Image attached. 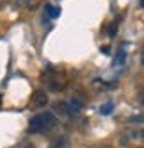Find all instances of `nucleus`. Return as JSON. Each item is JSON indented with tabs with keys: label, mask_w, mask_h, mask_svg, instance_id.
Returning <instances> with one entry per match:
<instances>
[{
	"label": "nucleus",
	"mask_w": 144,
	"mask_h": 148,
	"mask_svg": "<svg viewBox=\"0 0 144 148\" xmlns=\"http://www.w3.org/2000/svg\"><path fill=\"white\" fill-rule=\"evenodd\" d=\"M55 127V116L52 112H39L36 116H32L29 121V132L30 134H45L48 130H52Z\"/></svg>",
	"instance_id": "nucleus-1"
},
{
	"label": "nucleus",
	"mask_w": 144,
	"mask_h": 148,
	"mask_svg": "<svg viewBox=\"0 0 144 148\" xmlns=\"http://www.w3.org/2000/svg\"><path fill=\"white\" fill-rule=\"evenodd\" d=\"M30 103H32V107H45L48 103V95L45 91H36L34 97L30 98Z\"/></svg>",
	"instance_id": "nucleus-2"
},
{
	"label": "nucleus",
	"mask_w": 144,
	"mask_h": 148,
	"mask_svg": "<svg viewBox=\"0 0 144 148\" xmlns=\"http://www.w3.org/2000/svg\"><path fill=\"white\" fill-rule=\"evenodd\" d=\"M68 105V114H77L78 111H80V107H82V103H80V100H77V98H73L69 103H66Z\"/></svg>",
	"instance_id": "nucleus-3"
},
{
	"label": "nucleus",
	"mask_w": 144,
	"mask_h": 148,
	"mask_svg": "<svg viewBox=\"0 0 144 148\" xmlns=\"http://www.w3.org/2000/svg\"><path fill=\"white\" fill-rule=\"evenodd\" d=\"M50 148H69L68 137H57V139L52 143V146H50Z\"/></svg>",
	"instance_id": "nucleus-4"
},
{
	"label": "nucleus",
	"mask_w": 144,
	"mask_h": 148,
	"mask_svg": "<svg viewBox=\"0 0 144 148\" xmlns=\"http://www.w3.org/2000/svg\"><path fill=\"white\" fill-rule=\"evenodd\" d=\"M45 13L48 14V18H59V14H60V9L59 7H55V5H46L45 7Z\"/></svg>",
	"instance_id": "nucleus-5"
},
{
	"label": "nucleus",
	"mask_w": 144,
	"mask_h": 148,
	"mask_svg": "<svg viewBox=\"0 0 144 148\" xmlns=\"http://www.w3.org/2000/svg\"><path fill=\"white\" fill-rule=\"evenodd\" d=\"M125 59H126V50H125V48H121V50H119V54H118L116 59H114V66H121L123 62H125Z\"/></svg>",
	"instance_id": "nucleus-6"
},
{
	"label": "nucleus",
	"mask_w": 144,
	"mask_h": 148,
	"mask_svg": "<svg viewBox=\"0 0 144 148\" xmlns=\"http://www.w3.org/2000/svg\"><path fill=\"white\" fill-rule=\"evenodd\" d=\"M112 111H114V103H112V102L103 103V105H101V109H100V112H101V114H110Z\"/></svg>",
	"instance_id": "nucleus-7"
},
{
	"label": "nucleus",
	"mask_w": 144,
	"mask_h": 148,
	"mask_svg": "<svg viewBox=\"0 0 144 148\" xmlns=\"http://www.w3.org/2000/svg\"><path fill=\"white\" fill-rule=\"evenodd\" d=\"M116 34V25H110L109 27V36H114Z\"/></svg>",
	"instance_id": "nucleus-8"
},
{
	"label": "nucleus",
	"mask_w": 144,
	"mask_h": 148,
	"mask_svg": "<svg viewBox=\"0 0 144 148\" xmlns=\"http://www.w3.org/2000/svg\"><path fill=\"white\" fill-rule=\"evenodd\" d=\"M139 100H141V103L144 105V91H141V95H139Z\"/></svg>",
	"instance_id": "nucleus-9"
},
{
	"label": "nucleus",
	"mask_w": 144,
	"mask_h": 148,
	"mask_svg": "<svg viewBox=\"0 0 144 148\" xmlns=\"http://www.w3.org/2000/svg\"><path fill=\"white\" fill-rule=\"evenodd\" d=\"M101 52H103V54H110V48L109 47H103V48H101Z\"/></svg>",
	"instance_id": "nucleus-10"
},
{
	"label": "nucleus",
	"mask_w": 144,
	"mask_h": 148,
	"mask_svg": "<svg viewBox=\"0 0 144 148\" xmlns=\"http://www.w3.org/2000/svg\"><path fill=\"white\" fill-rule=\"evenodd\" d=\"M137 134H139V139H142V141H144V132H137Z\"/></svg>",
	"instance_id": "nucleus-11"
},
{
	"label": "nucleus",
	"mask_w": 144,
	"mask_h": 148,
	"mask_svg": "<svg viewBox=\"0 0 144 148\" xmlns=\"http://www.w3.org/2000/svg\"><path fill=\"white\" fill-rule=\"evenodd\" d=\"M139 7H144V0H139Z\"/></svg>",
	"instance_id": "nucleus-12"
},
{
	"label": "nucleus",
	"mask_w": 144,
	"mask_h": 148,
	"mask_svg": "<svg viewBox=\"0 0 144 148\" xmlns=\"http://www.w3.org/2000/svg\"><path fill=\"white\" fill-rule=\"evenodd\" d=\"M23 148H36L34 145H27V146H23Z\"/></svg>",
	"instance_id": "nucleus-13"
},
{
	"label": "nucleus",
	"mask_w": 144,
	"mask_h": 148,
	"mask_svg": "<svg viewBox=\"0 0 144 148\" xmlns=\"http://www.w3.org/2000/svg\"><path fill=\"white\" fill-rule=\"evenodd\" d=\"M142 64H144V52H142Z\"/></svg>",
	"instance_id": "nucleus-14"
}]
</instances>
